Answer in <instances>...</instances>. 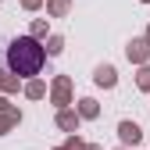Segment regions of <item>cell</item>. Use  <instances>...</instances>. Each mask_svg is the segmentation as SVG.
<instances>
[{"mask_svg": "<svg viewBox=\"0 0 150 150\" xmlns=\"http://www.w3.org/2000/svg\"><path fill=\"white\" fill-rule=\"evenodd\" d=\"M43 61H47V54H43V47L36 43V40H14L11 47H7V68L14 71V75H36L43 68Z\"/></svg>", "mask_w": 150, "mask_h": 150, "instance_id": "6da1fadb", "label": "cell"}]
</instances>
